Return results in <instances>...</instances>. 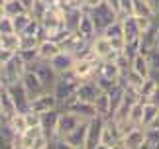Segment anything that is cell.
Segmentation results:
<instances>
[{
  "instance_id": "cell-50",
  "label": "cell",
  "mask_w": 159,
  "mask_h": 149,
  "mask_svg": "<svg viewBox=\"0 0 159 149\" xmlns=\"http://www.w3.org/2000/svg\"><path fill=\"white\" fill-rule=\"evenodd\" d=\"M12 149H26V147H24V145H20V143H16V145L12 147Z\"/></svg>"
},
{
  "instance_id": "cell-56",
  "label": "cell",
  "mask_w": 159,
  "mask_h": 149,
  "mask_svg": "<svg viewBox=\"0 0 159 149\" xmlns=\"http://www.w3.org/2000/svg\"><path fill=\"white\" fill-rule=\"evenodd\" d=\"M0 114H2V104H0Z\"/></svg>"
},
{
  "instance_id": "cell-40",
  "label": "cell",
  "mask_w": 159,
  "mask_h": 149,
  "mask_svg": "<svg viewBox=\"0 0 159 149\" xmlns=\"http://www.w3.org/2000/svg\"><path fill=\"white\" fill-rule=\"evenodd\" d=\"M24 116H26V122H28V126H39V114H38V112H34V110H28Z\"/></svg>"
},
{
  "instance_id": "cell-57",
  "label": "cell",
  "mask_w": 159,
  "mask_h": 149,
  "mask_svg": "<svg viewBox=\"0 0 159 149\" xmlns=\"http://www.w3.org/2000/svg\"><path fill=\"white\" fill-rule=\"evenodd\" d=\"M6 2H10V0H6Z\"/></svg>"
},
{
  "instance_id": "cell-17",
  "label": "cell",
  "mask_w": 159,
  "mask_h": 149,
  "mask_svg": "<svg viewBox=\"0 0 159 149\" xmlns=\"http://www.w3.org/2000/svg\"><path fill=\"white\" fill-rule=\"evenodd\" d=\"M143 141H145V128L138 126V128H132L130 132L124 133V138H122V145L128 147V149H139Z\"/></svg>"
},
{
  "instance_id": "cell-35",
  "label": "cell",
  "mask_w": 159,
  "mask_h": 149,
  "mask_svg": "<svg viewBox=\"0 0 159 149\" xmlns=\"http://www.w3.org/2000/svg\"><path fill=\"white\" fill-rule=\"evenodd\" d=\"M102 35L108 37L110 41H116V39H124V29H122V22L116 20L114 24H110V26L102 32Z\"/></svg>"
},
{
  "instance_id": "cell-53",
  "label": "cell",
  "mask_w": 159,
  "mask_h": 149,
  "mask_svg": "<svg viewBox=\"0 0 159 149\" xmlns=\"http://www.w3.org/2000/svg\"><path fill=\"white\" fill-rule=\"evenodd\" d=\"M155 22L159 24V12H157V14H155Z\"/></svg>"
},
{
  "instance_id": "cell-7",
  "label": "cell",
  "mask_w": 159,
  "mask_h": 149,
  "mask_svg": "<svg viewBox=\"0 0 159 149\" xmlns=\"http://www.w3.org/2000/svg\"><path fill=\"white\" fill-rule=\"evenodd\" d=\"M98 63H100L98 59H90V57L77 59L75 67H73V73L81 80H93L98 74Z\"/></svg>"
},
{
  "instance_id": "cell-54",
  "label": "cell",
  "mask_w": 159,
  "mask_h": 149,
  "mask_svg": "<svg viewBox=\"0 0 159 149\" xmlns=\"http://www.w3.org/2000/svg\"><path fill=\"white\" fill-rule=\"evenodd\" d=\"M120 149H128V147H124V145H122V143H120Z\"/></svg>"
},
{
  "instance_id": "cell-49",
  "label": "cell",
  "mask_w": 159,
  "mask_h": 149,
  "mask_svg": "<svg viewBox=\"0 0 159 149\" xmlns=\"http://www.w3.org/2000/svg\"><path fill=\"white\" fill-rule=\"evenodd\" d=\"M4 90H6V86H4V83H2V80H0V94H2Z\"/></svg>"
},
{
  "instance_id": "cell-43",
  "label": "cell",
  "mask_w": 159,
  "mask_h": 149,
  "mask_svg": "<svg viewBox=\"0 0 159 149\" xmlns=\"http://www.w3.org/2000/svg\"><path fill=\"white\" fill-rule=\"evenodd\" d=\"M104 2L110 6V8H112L114 12H116V14H118L120 16V0H104Z\"/></svg>"
},
{
  "instance_id": "cell-44",
  "label": "cell",
  "mask_w": 159,
  "mask_h": 149,
  "mask_svg": "<svg viewBox=\"0 0 159 149\" xmlns=\"http://www.w3.org/2000/svg\"><path fill=\"white\" fill-rule=\"evenodd\" d=\"M20 2H22L24 6H26V10L30 12V10H32V6H34V2H35V0H20Z\"/></svg>"
},
{
  "instance_id": "cell-55",
  "label": "cell",
  "mask_w": 159,
  "mask_h": 149,
  "mask_svg": "<svg viewBox=\"0 0 159 149\" xmlns=\"http://www.w3.org/2000/svg\"><path fill=\"white\" fill-rule=\"evenodd\" d=\"M2 120H4V116H2V114H0V122H2Z\"/></svg>"
},
{
  "instance_id": "cell-51",
  "label": "cell",
  "mask_w": 159,
  "mask_h": 149,
  "mask_svg": "<svg viewBox=\"0 0 159 149\" xmlns=\"http://www.w3.org/2000/svg\"><path fill=\"white\" fill-rule=\"evenodd\" d=\"M104 149H120V143L118 145H112V147H104Z\"/></svg>"
},
{
  "instance_id": "cell-37",
  "label": "cell",
  "mask_w": 159,
  "mask_h": 149,
  "mask_svg": "<svg viewBox=\"0 0 159 149\" xmlns=\"http://www.w3.org/2000/svg\"><path fill=\"white\" fill-rule=\"evenodd\" d=\"M145 57H148L149 69L151 71H159V47H153L148 55H145Z\"/></svg>"
},
{
  "instance_id": "cell-38",
  "label": "cell",
  "mask_w": 159,
  "mask_h": 149,
  "mask_svg": "<svg viewBox=\"0 0 159 149\" xmlns=\"http://www.w3.org/2000/svg\"><path fill=\"white\" fill-rule=\"evenodd\" d=\"M8 34H14V24H12L10 16H4L0 20V35H8Z\"/></svg>"
},
{
  "instance_id": "cell-46",
  "label": "cell",
  "mask_w": 159,
  "mask_h": 149,
  "mask_svg": "<svg viewBox=\"0 0 159 149\" xmlns=\"http://www.w3.org/2000/svg\"><path fill=\"white\" fill-rule=\"evenodd\" d=\"M139 149H155V145H151V143H149V141H148V139H145V141H143V143H142V147H139Z\"/></svg>"
},
{
  "instance_id": "cell-30",
  "label": "cell",
  "mask_w": 159,
  "mask_h": 149,
  "mask_svg": "<svg viewBox=\"0 0 159 149\" xmlns=\"http://www.w3.org/2000/svg\"><path fill=\"white\" fill-rule=\"evenodd\" d=\"M0 47L6 49V51L18 53V51H20V35H18V34L0 35Z\"/></svg>"
},
{
  "instance_id": "cell-42",
  "label": "cell",
  "mask_w": 159,
  "mask_h": 149,
  "mask_svg": "<svg viewBox=\"0 0 159 149\" xmlns=\"http://www.w3.org/2000/svg\"><path fill=\"white\" fill-rule=\"evenodd\" d=\"M14 55H16V53H12V51H6V49H2V47H0V67H2L4 63H8V61H10L12 57H14Z\"/></svg>"
},
{
  "instance_id": "cell-1",
  "label": "cell",
  "mask_w": 159,
  "mask_h": 149,
  "mask_svg": "<svg viewBox=\"0 0 159 149\" xmlns=\"http://www.w3.org/2000/svg\"><path fill=\"white\" fill-rule=\"evenodd\" d=\"M81 83H83V80L79 79L73 71L59 74L57 83H55L53 90H51L53 96H55V100H57V104H59V108L67 106L71 100L77 98V90H79V86H81Z\"/></svg>"
},
{
  "instance_id": "cell-18",
  "label": "cell",
  "mask_w": 159,
  "mask_h": 149,
  "mask_svg": "<svg viewBox=\"0 0 159 149\" xmlns=\"http://www.w3.org/2000/svg\"><path fill=\"white\" fill-rule=\"evenodd\" d=\"M100 86L96 84V80H83L81 86H79V90H77V98L79 100H84V102H94L96 100V96L100 94Z\"/></svg>"
},
{
  "instance_id": "cell-47",
  "label": "cell",
  "mask_w": 159,
  "mask_h": 149,
  "mask_svg": "<svg viewBox=\"0 0 159 149\" xmlns=\"http://www.w3.org/2000/svg\"><path fill=\"white\" fill-rule=\"evenodd\" d=\"M151 128H157V129H159V112H157V118H155V122L151 124Z\"/></svg>"
},
{
  "instance_id": "cell-8",
  "label": "cell",
  "mask_w": 159,
  "mask_h": 149,
  "mask_svg": "<svg viewBox=\"0 0 159 149\" xmlns=\"http://www.w3.org/2000/svg\"><path fill=\"white\" fill-rule=\"evenodd\" d=\"M22 84H24V88H26V92H28V96L32 98H38V96H41V94H45V92H49L43 86V83L39 80V77L35 74L32 69L28 67V71H26V74L22 77Z\"/></svg>"
},
{
  "instance_id": "cell-20",
  "label": "cell",
  "mask_w": 159,
  "mask_h": 149,
  "mask_svg": "<svg viewBox=\"0 0 159 149\" xmlns=\"http://www.w3.org/2000/svg\"><path fill=\"white\" fill-rule=\"evenodd\" d=\"M53 108H59V104H57V100H55L53 92H45V94L34 98V100H32V108H30V110L38 112V114H43V112H49Z\"/></svg>"
},
{
  "instance_id": "cell-4",
  "label": "cell",
  "mask_w": 159,
  "mask_h": 149,
  "mask_svg": "<svg viewBox=\"0 0 159 149\" xmlns=\"http://www.w3.org/2000/svg\"><path fill=\"white\" fill-rule=\"evenodd\" d=\"M30 69H32L35 74L39 77V80L43 83V86L47 90H53V86H55V83H57V79H59V73L51 67V63L49 61H45V59H38L35 63H32L30 65Z\"/></svg>"
},
{
  "instance_id": "cell-16",
  "label": "cell",
  "mask_w": 159,
  "mask_h": 149,
  "mask_svg": "<svg viewBox=\"0 0 159 149\" xmlns=\"http://www.w3.org/2000/svg\"><path fill=\"white\" fill-rule=\"evenodd\" d=\"M51 63V67L55 71H57L59 74H63V73H69V71H73V67H75V63H77V57L73 55L71 51H59L55 57L49 61Z\"/></svg>"
},
{
  "instance_id": "cell-28",
  "label": "cell",
  "mask_w": 159,
  "mask_h": 149,
  "mask_svg": "<svg viewBox=\"0 0 159 149\" xmlns=\"http://www.w3.org/2000/svg\"><path fill=\"white\" fill-rule=\"evenodd\" d=\"M159 112V104L155 102H143V118H142V128H151V124L155 122Z\"/></svg>"
},
{
  "instance_id": "cell-23",
  "label": "cell",
  "mask_w": 159,
  "mask_h": 149,
  "mask_svg": "<svg viewBox=\"0 0 159 149\" xmlns=\"http://www.w3.org/2000/svg\"><path fill=\"white\" fill-rule=\"evenodd\" d=\"M16 143H18V135L10 128V124L2 120L0 122V149H12Z\"/></svg>"
},
{
  "instance_id": "cell-45",
  "label": "cell",
  "mask_w": 159,
  "mask_h": 149,
  "mask_svg": "<svg viewBox=\"0 0 159 149\" xmlns=\"http://www.w3.org/2000/svg\"><path fill=\"white\" fill-rule=\"evenodd\" d=\"M148 2L151 4V8H153L155 14H157V12H159V0H148Z\"/></svg>"
},
{
  "instance_id": "cell-39",
  "label": "cell",
  "mask_w": 159,
  "mask_h": 149,
  "mask_svg": "<svg viewBox=\"0 0 159 149\" xmlns=\"http://www.w3.org/2000/svg\"><path fill=\"white\" fill-rule=\"evenodd\" d=\"M134 14V0H120V16Z\"/></svg>"
},
{
  "instance_id": "cell-27",
  "label": "cell",
  "mask_w": 159,
  "mask_h": 149,
  "mask_svg": "<svg viewBox=\"0 0 159 149\" xmlns=\"http://www.w3.org/2000/svg\"><path fill=\"white\" fill-rule=\"evenodd\" d=\"M134 16L155 20V10L151 8V4L148 2V0H134Z\"/></svg>"
},
{
  "instance_id": "cell-25",
  "label": "cell",
  "mask_w": 159,
  "mask_h": 149,
  "mask_svg": "<svg viewBox=\"0 0 159 149\" xmlns=\"http://www.w3.org/2000/svg\"><path fill=\"white\" fill-rule=\"evenodd\" d=\"M130 69H132L134 73H138L142 79H148V77H149V73H151L149 63H148V57H145V55H142V53H138L136 57L132 59Z\"/></svg>"
},
{
  "instance_id": "cell-32",
  "label": "cell",
  "mask_w": 159,
  "mask_h": 149,
  "mask_svg": "<svg viewBox=\"0 0 159 149\" xmlns=\"http://www.w3.org/2000/svg\"><path fill=\"white\" fill-rule=\"evenodd\" d=\"M142 118H143V102L132 104L130 114H128V122H130V126H132V128L142 126Z\"/></svg>"
},
{
  "instance_id": "cell-6",
  "label": "cell",
  "mask_w": 159,
  "mask_h": 149,
  "mask_svg": "<svg viewBox=\"0 0 159 149\" xmlns=\"http://www.w3.org/2000/svg\"><path fill=\"white\" fill-rule=\"evenodd\" d=\"M6 92L10 94L12 102H14V106L18 110V114H26V112L32 108V98L28 96V92H26V88H24L22 80H20V83L8 84V86H6Z\"/></svg>"
},
{
  "instance_id": "cell-12",
  "label": "cell",
  "mask_w": 159,
  "mask_h": 149,
  "mask_svg": "<svg viewBox=\"0 0 159 149\" xmlns=\"http://www.w3.org/2000/svg\"><path fill=\"white\" fill-rule=\"evenodd\" d=\"M122 138H124V133H122V129H120L118 124H116L114 120H106L104 129H102L100 145H104V147L118 145V143H122Z\"/></svg>"
},
{
  "instance_id": "cell-36",
  "label": "cell",
  "mask_w": 159,
  "mask_h": 149,
  "mask_svg": "<svg viewBox=\"0 0 159 149\" xmlns=\"http://www.w3.org/2000/svg\"><path fill=\"white\" fill-rule=\"evenodd\" d=\"M4 12H6V16L14 18V16L24 14V12H28V10H26V6H24L20 0H10V2L4 4Z\"/></svg>"
},
{
  "instance_id": "cell-11",
  "label": "cell",
  "mask_w": 159,
  "mask_h": 149,
  "mask_svg": "<svg viewBox=\"0 0 159 149\" xmlns=\"http://www.w3.org/2000/svg\"><path fill=\"white\" fill-rule=\"evenodd\" d=\"M59 116H61V108H53L49 112L39 114V126L45 132V135L49 139L57 138V124H59Z\"/></svg>"
},
{
  "instance_id": "cell-22",
  "label": "cell",
  "mask_w": 159,
  "mask_h": 149,
  "mask_svg": "<svg viewBox=\"0 0 159 149\" xmlns=\"http://www.w3.org/2000/svg\"><path fill=\"white\" fill-rule=\"evenodd\" d=\"M81 16H83L81 8H63V26H65L67 32H71V34L77 32Z\"/></svg>"
},
{
  "instance_id": "cell-3",
  "label": "cell",
  "mask_w": 159,
  "mask_h": 149,
  "mask_svg": "<svg viewBox=\"0 0 159 149\" xmlns=\"http://www.w3.org/2000/svg\"><path fill=\"white\" fill-rule=\"evenodd\" d=\"M89 14H90V18H93V22H94L96 29H98V34L104 32V29L110 26V24H114L116 20H120V16L116 14L112 8H110V6L104 2V0H102V2L96 6V8L89 10Z\"/></svg>"
},
{
  "instance_id": "cell-41",
  "label": "cell",
  "mask_w": 159,
  "mask_h": 149,
  "mask_svg": "<svg viewBox=\"0 0 159 149\" xmlns=\"http://www.w3.org/2000/svg\"><path fill=\"white\" fill-rule=\"evenodd\" d=\"M49 149H77V147L67 145L61 138H53V139H51V147H49Z\"/></svg>"
},
{
  "instance_id": "cell-14",
  "label": "cell",
  "mask_w": 159,
  "mask_h": 149,
  "mask_svg": "<svg viewBox=\"0 0 159 149\" xmlns=\"http://www.w3.org/2000/svg\"><path fill=\"white\" fill-rule=\"evenodd\" d=\"M87 132H89V122L79 124L75 129H71L67 135H63V139L67 145L77 147V149H84V141H87Z\"/></svg>"
},
{
  "instance_id": "cell-24",
  "label": "cell",
  "mask_w": 159,
  "mask_h": 149,
  "mask_svg": "<svg viewBox=\"0 0 159 149\" xmlns=\"http://www.w3.org/2000/svg\"><path fill=\"white\" fill-rule=\"evenodd\" d=\"M59 51H63V47H61L57 41H53V39H41L39 45H38L39 59H45V61H51Z\"/></svg>"
},
{
  "instance_id": "cell-21",
  "label": "cell",
  "mask_w": 159,
  "mask_h": 149,
  "mask_svg": "<svg viewBox=\"0 0 159 149\" xmlns=\"http://www.w3.org/2000/svg\"><path fill=\"white\" fill-rule=\"evenodd\" d=\"M79 35H83L87 41H93L96 35H98V29H96L93 18H90L89 12L83 10V16H81V22H79V29H77Z\"/></svg>"
},
{
  "instance_id": "cell-5",
  "label": "cell",
  "mask_w": 159,
  "mask_h": 149,
  "mask_svg": "<svg viewBox=\"0 0 159 149\" xmlns=\"http://www.w3.org/2000/svg\"><path fill=\"white\" fill-rule=\"evenodd\" d=\"M90 49H93L94 57L98 59V61H104V59L116 61V59H118L120 55H122V53H118V51H114L112 41H110L108 37H104L102 34H98L93 41H90Z\"/></svg>"
},
{
  "instance_id": "cell-15",
  "label": "cell",
  "mask_w": 159,
  "mask_h": 149,
  "mask_svg": "<svg viewBox=\"0 0 159 149\" xmlns=\"http://www.w3.org/2000/svg\"><path fill=\"white\" fill-rule=\"evenodd\" d=\"M84 120H81L77 114H73L69 110H61V116H59V124H57V138H63L71 132V129H75L79 124H83Z\"/></svg>"
},
{
  "instance_id": "cell-48",
  "label": "cell",
  "mask_w": 159,
  "mask_h": 149,
  "mask_svg": "<svg viewBox=\"0 0 159 149\" xmlns=\"http://www.w3.org/2000/svg\"><path fill=\"white\" fill-rule=\"evenodd\" d=\"M4 16H6V12H4V6H0V20H2Z\"/></svg>"
},
{
  "instance_id": "cell-34",
  "label": "cell",
  "mask_w": 159,
  "mask_h": 149,
  "mask_svg": "<svg viewBox=\"0 0 159 149\" xmlns=\"http://www.w3.org/2000/svg\"><path fill=\"white\" fill-rule=\"evenodd\" d=\"M6 122L10 124V128L14 129V133L18 135V138H20V135L30 128V126H28V122H26V116H24V114H16V116H12L10 120H6Z\"/></svg>"
},
{
  "instance_id": "cell-9",
  "label": "cell",
  "mask_w": 159,
  "mask_h": 149,
  "mask_svg": "<svg viewBox=\"0 0 159 149\" xmlns=\"http://www.w3.org/2000/svg\"><path fill=\"white\" fill-rule=\"evenodd\" d=\"M61 110H69L73 112V114H77L81 120L84 122H90L93 118H96V108H94V102H84V100H79V98H75V100H71L67 106H63Z\"/></svg>"
},
{
  "instance_id": "cell-2",
  "label": "cell",
  "mask_w": 159,
  "mask_h": 149,
  "mask_svg": "<svg viewBox=\"0 0 159 149\" xmlns=\"http://www.w3.org/2000/svg\"><path fill=\"white\" fill-rule=\"evenodd\" d=\"M26 71H28V63L16 53L8 63H4L0 67V80L4 83V86H8L12 83H20Z\"/></svg>"
},
{
  "instance_id": "cell-29",
  "label": "cell",
  "mask_w": 159,
  "mask_h": 149,
  "mask_svg": "<svg viewBox=\"0 0 159 149\" xmlns=\"http://www.w3.org/2000/svg\"><path fill=\"white\" fill-rule=\"evenodd\" d=\"M94 108H96V116L108 120L110 118V96H108V92H100V94L96 96Z\"/></svg>"
},
{
  "instance_id": "cell-19",
  "label": "cell",
  "mask_w": 159,
  "mask_h": 149,
  "mask_svg": "<svg viewBox=\"0 0 159 149\" xmlns=\"http://www.w3.org/2000/svg\"><path fill=\"white\" fill-rule=\"evenodd\" d=\"M96 77H102V79H108V80H120L122 79V69L116 61H110L104 59L98 63V74Z\"/></svg>"
},
{
  "instance_id": "cell-13",
  "label": "cell",
  "mask_w": 159,
  "mask_h": 149,
  "mask_svg": "<svg viewBox=\"0 0 159 149\" xmlns=\"http://www.w3.org/2000/svg\"><path fill=\"white\" fill-rule=\"evenodd\" d=\"M120 22H122V29H124V41L126 43H132V41H139L142 37V28L138 24V18L136 16H120Z\"/></svg>"
},
{
  "instance_id": "cell-10",
  "label": "cell",
  "mask_w": 159,
  "mask_h": 149,
  "mask_svg": "<svg viewBox=\"0 0 159 149\" xmlns=\"http://www.w3.org/2000/svg\"><path fill=\"white\" fill-rule=\"evenodd\" d=\"M106 120L100 116L93 118L89 122V132H87V141H84V149H96L100 145V138H102V129H104Z\"/></svg>"
},
{
  "instance_id": "cell-52",
  "label": "cell",
  "mask_w": 159,
  "mask_h": 149,
  "mask_svg": "<svg viewBox=\"0 0 159 149\" xmlns=\"http://www.w3.org/2000/svg\"><path fill=\"white\" fill-rule=\"evenodd\" d=\"M155 47H159V28H157V43H155Z\"/></svg>"
},
{
  "instance_id": "cell-26",
  "label": "cell",
  "mask_w": 159,
  "mask_h": 149,
  "mask_svg": "<svg viewBox=\"0 0 159 149\" xmlns=\"http://www.w3.org/2000/svg\"><path fill=\"white\" fill-rule=\"evenodd\" d=\"M41 133H45L43 129H41V126H30V128L26 129V132H24V133L20 135V138H18V143L24 145L26 149H30V147H32V143H34V141L39 138Z\"/></svg>"
},
{
  "instance_id": "cell-31",
  "label": "cell",
  "mask_w": 159,
  "mask_h": 149,
  "mask_svg": "<svg viewBox=\"0 0 159 149\" xmlns=\"http://www.w3.org/2000/svg\"><path fill=\"white\" fill-rule=\"evenodd\" d=\"M0 104H2V116H4V120H10L12 116H16L18 114V110H16V106H14V102H12V98H10V94L8 92H2L0 94Z\"/></svg>"
},
{
  "instance_id": "cell-33",
  "label": "cell",
  "mask_w": 159,
  "mask_h": 149,
  "mask_svg": "<svg viewBox=\"0 0 159 149\" xmlns=\"http://www.w3.org/2000/svg\"><path fill=\"white\" fill-rule=\"evenodd\" d=\"M32 20H34V16L30 14V12H24V14L14 16V18H12V24H14V34L20 35L24 29L30 26V22H32Z\"/></svg>"
}]
</instances>
